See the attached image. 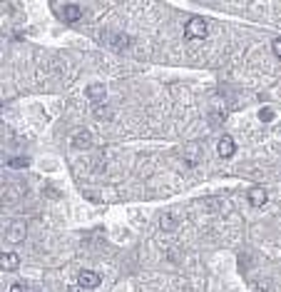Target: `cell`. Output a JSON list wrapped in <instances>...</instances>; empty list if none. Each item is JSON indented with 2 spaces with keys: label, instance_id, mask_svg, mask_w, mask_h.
Here are the masks:
<instances>
[{
  "label": "cell",
  "instance_id": "cell-9",
  "mask_svg": "<svg viewBox=\"0 0 281 292\" xmlns=\"http://www.w3.org/2000/svg\"><path fill=\"white\" fill-rule=\"evenodd\" d=\"M72 145H75V148H80V150H85V148H90V145H92V135L87 130H80V132H75Z\"/></svg>",
  "mask_w": 281,
  "mask_h": 292
},
{
  "label": "cell",
  "instance_id": "cell-12",
  "mask_svg": "<svg viewBox=\"0 0 281 292\" xmlns=\"http://www.w3.org/2000/svg\"><path fill=\"white\" fill-rule=\"evenodd\" d=\"M259 117H261V122H271V120H274V110H271V107H264V110L259 112Z\"/></svg>",
  "mask_w": 281,
  "mask_h": 292
},
{
  "label": "cell",
  "instance_id": "cell-11",
  "mask_svg": "<svg viewBox=\"0 0 281 292\" xmlns=\"http://www.w3.org/2000/svg\"><path fill=\"white\" fill-rule=\"evenodd\" d=\"M28 165H30L28 158H10V160H8V168H13V170H23V168H28Z\"/></svg>",
  "mask_w": 281,
  "mask_h": 292
},
{
  "label": "cell",
  "instance_id": "cell-15",
  "mask_svg": "<svg viewBox=\"0 0 281 292\" xmlns=\"http://www.w3.org/2000/svg\"><path fill=\"white\" fill-rule=\"evenodd\" d=\"M162 227H167V230H172V227H174V220H172V215L162 217Z\"/></svg>",
  "mask_w": 281,
  "mask_h": 292
},
{
  "label": "cell",
  "instance_id": "cell-7",
  "mask_svg": "<svg viewBox=\"0 0 281 292\" xmlns=\"http://www.w3.org/2000/svg\"><path fill=\"white\" fill-rule=\"evenodd\" d=\"M18 265H20V257L15 252H3V257H0V267H3L5 272L18 270Z\"/></svg>",
  "mask_w": 281,
  "mask_h": 292
},
{
  "label": "cell",
  "instance_id": "cell-17",
  "mask_svg": "<svg viewBox=\"0 0 281 292\" xmlns=\"http://www.w3.org/2000/svg\"><path fill=\"white\" fill-rule=\"evenodd\" d=\"M30 292H43V290L40 287H30Z\"/></svg>",
  "mask_w": 281,
  "mask_h": 292
},
{
  "label": "cell",
  "instance_id": "cell-6",
  "mask_svg": "<svg viewBox=\"0 0 281 292\" xmlns=\"http://www.w3.org/2000/svg\"><path fill=\"white\" fill-rule=\"evenodd\" d=\"M246 200L254 205V207H261V205H266V200H269V193L264 190V188H251L249 193H246Z\"/></svg>",
  "mask_w": 281,
  "mask_h": 292
},
{
  "label": "cell",
  "instance_id": "cell-8",
  "mask_svg": "<svg viewBox=\"0 0 281 292\" xmlns=\"http://www.w3.org/2000/svg\"><path fill=\"white\" fill-rule=\"evenodd\" d=\"M234 153H236V142H234L229 135H224V137L219 140V155H221V158H231Z\"/></svg>",
  "mask_w": 281,
  "mask_h": 292
},
{
  "label": "cell",
  "instance_id": "cell-4",
  "mask_svg": "<svg viewBox=\"0 0 281 292\" xmlns=\"http://www.w3.org/2000/svg\"><path fill=\"white\" fill-rule=\"evenodd\" d=\"M85 95L90 97V102L100 105V102H105V97H107V90H105V85H102V83H92V85H87Z\"/></svg>",
  "mask_w": 281,
  "mask_h": 292
},
{
  "label": "cell",
  "instance_id": "cell-18",
  "mask_svg": "<svg viewBox=\"0 0 281 292\" xmlns=\"http://www.w3.org/2000/svg\"><path fill=\"white\" fill-rule=\"evenodd\" d=\"M70 292H77V290H70Z\"/></svg>",
  "mask_w": 281,
  "mask_h": 292
},
{
  "label": "cell",
  "instance_id": "cell-3",
  "mask_svg": "<svg viewBox=\"0 0 281 292\" xmlns=\"http://www.w3.org/2000/svg\"><path fill=\"white\" fill-rule=\"evenodd\" d=\"M100 282H102V280H100V275H97V272H92V270H82V272L77 275V285H80L82 290H95Z\"/></svg>",
  "mask_w": 281,
  "mask_h": 292
},
{
  "label": "cell",
  "instance_id": "cell-14",
  "mask_svg": "<svg viewBox=\"0 0 281 292\" xmlns=\"http://www.w3.org/2000/svg\"><path fill=\"white\" fill-rule=\"evenodd\" d=\"M10 292H30V287H28V285H23V282H18V285H13V287H10Z\"/></svg>",
  "mask_w": 281,
  "mask_h": 292
},
{
  "label": "cell",
  "instance_id": "cell-16",
  "mask_svg": "<svg viewBox=\"0 0 281 292\" xmlns=\"http://www.w3.org/2000/svg\"><path fill=\"white\" fill-rule=\"evenodd\" d=\"M95 112H97V117H110V115H112L107 107H100V105H97V110H95Z\"/></svg>",
  "mask_w": 281,
  "mask_h": 292
},
{
  "label": "cell",
  "instance_id": "cell-1",
  "mask_svg": "<svg viewBox=\"0 0 281 292\" xmlns=\"http://www.w3.org/2000/svg\"><path fill=\"white\" fill-rule=\"evenodd\" d=\"M209 35V25L204 18H192L187 25H184V38L187 40H204Z\"/></svg>",
  "mask_w": 281,
  "mask_h": 292
},
{
  "label": "cell",
  "instance_id": "cell-10",
  "mask_svg": "<svg viewBox=\"0 0 281 292\" xmlns=\"http://www.w3.org/2000/svg\"><path fill=\"white\" fill-rule=\"evenodd\" d=\"M63 18H65V20H70V23H75V20H80V18H82V10H80L77 5H65Z\"/></svg>",
  "mask_w": 281,
  "mask_h": 292
},
{
  "label": "cell",
  "instance_id": "cell-2",
  "mask_svg": "<svg viewBox=\"0 0 281 292\" xmlns=\"http://www.w3.org/2000/svg\"><path fill=\"white\" fill-rule=\"evenodd\" d=\"M100 38H102V45H107V48H112V50H125V48H130V38L122 35V33L105 30Z\"/></svg>",
  "mask_w": 281,
  "mask_h": 292
},
{
  "label": "cell",
  "instance_id": "cell-13",
  "mask_svg": "<svg viewBox=\"0 0 281 292\" xmlns=\"http://www.w3.org/2000/svg\"><path fill=\"white\" fill-rule=\"evenodd\" d=\"M271 48H274V55H276V58H281V38H276V40L271 43Z\"/></svg>",
  "mask_w": 281,
  "mask_h": 292
},
{
  "label": "cell",
  "instance_id": "cell-5",
  "mask_svg": "<svg viewBox=\"0 0 281 292\" xmlns=\"http://www.w3.org/2000/svg\"><path fill=\"white\" fill-rule=\"evenodd\" d=\"M25 232H28V230H25V222H18V220H15V222H10V227L5 230V237H8L10 242H23V240H25Z\"/></svg>",
  "mask_w": 281,
  "mask_h": 292
}]
</instances>
